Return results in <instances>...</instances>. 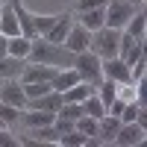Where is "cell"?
<instances>
[{
  "label": "cell",
  "instance_id": "ffe728a7",
  "mask_svg": "<svg viewBox=\"0 0 147 147\" xmlns=\"http://www.w3.org/2000/svg\"><path fill=\"white\" fill-rule=\"evenodd\" d=\"M85 141H88V136H82L80 129H68L59 136V144H65V147H85Z\"/></svg>",
  "mask_w": 147,
  "mask_h": 147
},
{
  "label": "cell",
  "instance_id": "e0dca14e",
  "mask_svg": "<svg viewBox=\"0 0 147 147\" xmlns=\"http://www.w3.org/2000/svg\"><path fill=\"white\" fill-rule=\"evenodd\" d=\"M30 41L32 38H27V35H12L9 44H6V53L9 56H18V59H27L30 56Z\"/></svg>",
  "mask_w": 147,
  "mask_h": 147
},
{
  "label": "cell",
  "instance_id": "ac0fdd59",
  "mask_svg": "<svg viewBox=\"0 0 147 147\" xmlns=\"http://www.w3.org/2000/svg\"><path fill=\"white\" fill-rule=\"evenodd\" d=\"M124 30L132 35V38H147V35H144V30H147V15H144L141 9H136V15L127 21V27H124Z\"/></svg>",
  "mask_w": 147,
  "mask_h": 147
},
{
  "label": "cell",
  "instance_id": "6da1fadb",
  "mask_svg": "<svg viewBox=\"0 0 147 147\" xmlns=\"http://www.w3.org/2000/svg\"><path fill=\"white\" fill-rule=\"evenodd\" d=\"M30 62H38V65H53V68H71L74 62V53L68 50L65 44H53L47 41L44 35H35L30 41Z\"/></svg>",
  "mask_w": 147,
  "mask_h": 147
},
{
  "label": "cell",
  "instance_id": "7402d4cb",
  "mask_svg": "<svg viewBox=\"0 0 147 147\" xmlns=\"http://www.w3.org/2000/svg\"><path fill=\"white\" fill-rule=\"evenodd\" d=\"M0 118H3L6 127H9V124H15V121L21 118V109H18V106H9V103L0 100Z\"/></svg>",
  "mask_w": 147,
  "mask_h": 147
},
{
  "label": "cell",
  "instance_id": "4fadbf2b",
  "mask_svg": "<svg viewBox=\"0 0 147 147\" xmlns=\"http://www.w3.org/2000/svg\"><path fill=\"white\" fill-rule=\"evenodd\" d=\"M80 24H82L88 32L106 27V12H103V6H100V9H85V12H80Z\"/></svg>",
  "mask_w": 147,
  "mask_h": 147
},
{
  "label": "cell",
  "instance_id": "2e32d148",
  "mask_svg": "<svg viewBox=\"0 0 147 147\" xmlns=\"http://www.w3.org/2000/svg\"><path fill=\"white\" fill-rule=\"evenodd\" d=\"M80 106H82V115H88V118H97V121H100V118L106 115V106H103L100 97H97V91H91Z\"/></svg>",
  "mask_w": 147,
  "mask_h": 147
},
{
  "label": "cell",
  "instance_id": "cb8c5ba5",
  "mask_svg": "<svg viewBox=\"0 0 147 147\" xmlns=\"http://www.w3.org/2000/svg\"><path fill=\"white\" fill-rule=\"evenodd\" d=\"M106 6V0H77V12H85V9H100Z\"/></svg>",
  "mask_w": 147,
  "mask_h": 147
},
{
  "label": "cell",
  "instance_id": "7c38bea8",
  "mask_svg": "<svg viewBox=\"0 0 147 147\" xmlns=\"http://www.w3.org/2000/svg\"><path fill=\"white\" fill-rule=\"evenodd\" d=\"M71 24H74V18L68 15V12H65V15H59V18H56V24L44 32V38H47V41H53V44H62V38H65L68 30H71Z\"/></svg>",
  "mask_w": 147,
  "mask_h": 147
},
{
  "label": "cell",
  "instance_id": "8fae6325",
  "mask_svg": "<svg viewBox=\"0 0 147 147\" xmlns=\"http://www.w3.org/2000/svg\"><path fill=\"white\" fill-rule=\"evenodd\" d=\"M0 32L12 38V35H21V27H18V18L12 12V3H0Z\"/></svg>",
  "mask_w": 147,
  "mask_h": 147
},
{
  "label": "cell",
  "instance_id": "7a4b0ae2",
  "mask_svg": "<svg viewBox=\"0 0 147 147\" xmlns=\"http://www.w3.org/2000/svg\"><path fill=\"white\" fill-rule=\"evenodd\" d=\"M71 68L80 74V80H82V82L94 85V88H97V82L103 80V74H100V56H97V53H91V50L74 53V62H71Z\"/></svg>",
  "mask_w": 147,
  "mask_h": 147
},
{
  "label": "cell",
  "instance_id": "277c9868",
  "mask_svg": "<svg viewBox=\"0 0 147 147\" xmlns=\"http://www.w3.org/2000/svg\"><path fill=\"white\" fill-rule=\"evenodd\" d=\"M103 12H106V27L124 30L127 21L136 15V0H106Z\"/></svg>",
  "mask_w": 147,
  "mask_h": 147
},
{
  "label": "cell",
  "instance_id": "44dd1931",
  "mask_svg": "<svg viewBox=\"0 0 147 147\" xmlns=\"http://www.w3.org/2000/svg\"><path fill=\"white\" fill-rule=\"evenodd\" d=\"M59 15H32V27H35V35H44L47 30L56 24Z\"/></svg>",
  "mask_w": 147,
  "mask_h": 147
},
{
  "label": "cell",
  "instance_id": "8992f818",
  "mask_svg": "<svg viewBox=\"0 0 147 147\" xmlns=\"http://www.w3.org/2000/svg\"><path fill=\"white\" fill-rule=\"evenodd\" d=\"M144 136H147V129L141 124H136V121H129V124L118 127V136H115L112 144H118V147H136V144L144 141Z\"/></svg>",
  "mask_w": 147,
  "mask_h": 147
},
{
  "label": "cell",
  "instance_id": "9a60e30c",
  "mask_svg": "<svg viewBox=\"0 0 147 147\" xmlns=\"http://www.w3.org/2000/svg\"><path fill=\"white\" fill-rule=\"evenodd\" d=\"M91 91H94V85H88V82H82V80H80V82H74L71 88H65L62 97H65V103H82Z\"/></svg>",
  "mask_w": 147,
  "mask_h": 147
},
{
  "label": "cell",
  "instance_id": "5b68a950",
  "mask_svg": "<svg viewBox=\"0 0 147 147\" xmlns=\"http://www.w3.org/2000/svg\"><path fill=\"white\" fill-rule=\"evenodd\" d=\"M100 74H103V80H112V82H132V77H129V65H127L121 56L100 59Z\"/></svg>",
  "mask_w": 147,
  "mask_h": 147
},
{
  "label": "cell",
  "instance_id": "30bf717a",
  "mask_svg": "<svg viewBox=\"0 0 147 147\" xmlns=\"http://www.w3.org/2000/svg\"><path fill=\"white\" fill-rule=\"evenodd\" d=\"M27 68V59H18V56H0V80H18L21 71Z\"/></svg>",
  "mask_w": 147,
  "mask_h": 147
},
{
  "label": "cell",
  "instance_id": "3957f363",
  "mask_svg": "<svg viewBox=\"0 0 147 147\" xmlns=\"http://www.w3.org/2000/svg\"><path fill=\"white\" fill-rule=\"evenodd\" d=\"M118 38H121V30L100 27V30L91 32V44H88V50L97 53L100 59H112V56H118Z\"/></svg>",
  "mask_w": 147,
  "mask_h": 147
},
{
  "label": "cell",
  "instance_id": "603a6c76",
  "mask_svg": "<svg viewBox=\"0 0 147 147\" xmlns=\"http://www.w3.org/2000/svg\"><path fill=\"white\" fill-rule=\"evenodd\" d=\"M18 144V138L9 132V127H0V147H15Z\"/></svg>",
  "mask_w": 147,
  "mask_h": 147
},
{
  "label": "cell",
  "instance_id": "52a82bcc",
  "mask_svg": "<svg viewBox=\"0 0 147 147\" xmlns=\"http://www.w3.org/2000/svg\"><path fill=\"white\" fill-rule=\"evenodd\" d=\"M62 44L68 47L71 53H82V50H88V44H91V32L77 21V24H71V30H68L65 38H62Z\"/></svg>",
  "mask_w": 147,
  "mask_h": 147
},
{
  "label": "cell",
  "instance_id": "d4e9b609",
  "mask_svg": "<svg viewBox=\"0 0 147 147\" xmlns=\"http://www.w3.org/2000/svg\"><path fill=\"white\" fill-rule=\"evenodd\" d=\"M6 44H9V38L0 32V56H6Z\"/></svg>",
  "mask_w": 147,
  "mask_h": 147
},
{
  "label": "cell",
  "instance_id": "9c48e42d",
  "mask_svg": "<svg viewBox=\"0 0 147 147\" xmlns=\"http://www.w3.org/2000/svg\"><path fill=\"white\" fill-rule=\"evenodd\" d=\"M118 127H121V118L118 115H103L97 121V141L100 144H112L118 136Z\"/></svg>",
  "mask_w": 147,
  "mask_h": 147
},
{
  "label": "cell",
  "instance_id": "ba28073f",
  "mask_svg": "<svg viewBox=\"0 0 147 147\" xmlns=\"http://www.w3.org/2000/svg\"><path fill=\"white\" fill-rule=\"evenodd\" d=\"M0 100L9 103V106L27 109V94H24V88H21L18 80H3V85H0Z\"/></svg>",
  "mask_w": 147,
  "mask_h": 147
},
{
  "label": "cell",
  "instance_id": "d6986e66",
  "mask_svg": "<svg viewBox=\"0 0 147 147\" xmlns=\"http://www.w3.org/2000/svg\"><path fill=\"white\" fill-rule=\"evenodd\" d=\"M94 91H97V97L103 100V106H109V103L118 97V82H112V80H100Z\"/></svg>",
  "mask_w": 147,
  "mask_h": 147
},
{
  "label": "cell",
  "instance_id": "5bb4252c",
  "mask_svg": "<svg viewBox=\"0 0 147 147\" xmlns=\"http://www.w3.org/2000/svg\"><path fill=\"white\" fill-rule=\"evenodd\" d=\"M30 136L35 144H59V129L53 124H44V127H32Z\"/></svg>",
  "mask_w": 147,
  "mask_h": 147
},
{
  "label": "cell",
  "instance_id": "484cf974",
  "mask_svg": "<svg viewBox=\"0 0 147 147\" xmlns=\"http://www.w3.org/2000/svg\"><path fill=\"white\" fill-rule=\"evenodd\" d=\"M0 85H3V80H0Z\"/></svg>",
  "mask_w": 147,
  "mask_h": 147
}]
</instances>
